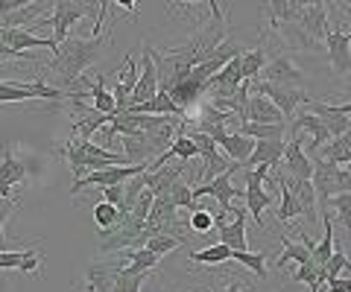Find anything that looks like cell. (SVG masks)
<instances>
[{
	"label": "cell",
	"mask_w": 351,
	"mask_h": 292,
	"mask_svg": "<svg viewBox=\"0 0 351 292\" xmlns=\"http://www.w3.org/2000/svg\"><path fill=\"white\" fill-rule=\"evenodd\" d=\"M311 158H313V155H311ZM316 158H322L325 164H334V167H346L348 161H351V129H348L346 135L334 137L331 144H325L322 155H316Z\"/></svg>",
	"instance_id": "27"
},
{
	"label": "cell",
	"mask_w": 351,
	"mask_h": 292,
	"mask_svg": "<svg viewBox=\"0 0 351 292\" xmlns=\"http://www.w3.org/2000/svg\"><path fill=\"white\" fill-rule=\"evenodd\" d=\"M343 170H346V172H348V176H351V161H348V164H346V167H343Z\"/></svg>",
	"instance_id": "51"
},
{
	"label": "cell",
	"mask_w": 351,
	"mask_h": 292,
	"mask_svg": "<svg viewBox=\"0 0 351 292\" xmlns=\"http://www.w3.org/2000/svg\"><path fill=\"white\" fill-rule=\"evenodd\" d=\"M337 12H343V24L348 27V36H351V3L348 0H337V3H331Z\"/></svg>",
	"instance_id": "48"
},
{
	"label": "cell",
	"mask_w": 351,
	"mask_h": 292,
	"mask_svg": "<svg viewBox=\"0 0 351 292\" xmlns=\"http://www.w3.org/2000/svg\"><path fill=\"white\" fill-rule=\"evenodd\" d=\"M287 132H290V137L302 135V132L311 135V140H307V149H304L307 158L316 155V149H319V146L331 144V132H328L325 123L316 114H311V111H295V117H293L290 126H287Z\"/></svg>",
	"instance_id": "12"
},
{
	"label": "cell",
	"mask_w": 351,
	"mask_h": 292,
	"mask_svg": "<svg viewBox=\"0 0 351 292\" xmlns=\"http://www.w3.org/2000/svg\"><path fill=\"white\" fill-rule=\"evenodd\" d=\"M12 211H18V199H0V252H9V243H6V234H3V225H6L9 216H12Z\"/></svg>",
	"instance_id": "44"
},
{
	"label": "cell",
	"mask_w": 351,
	"mask_h": 292,
	"mask_svg": "<svg viewBox=\"0 0 351 292\" xmlns=\"http://www.w3.org/2000/svg\"><path fill=\"white\" fill-rule=\"evenodd\" d=\"M243 172H246V190H243L246 211L252 213L258 228H263V211L272 204V193L263 187V181L269 178L272 167H255V170H243Z\"/></svg>",
	"instance_id": "7"
},
{
	"label": "cell",
	"mask_w": 351,
	"mask_h": 292,
	"mask_svg": "<svg viewBox=\"0 0 351 292\" xmlns=\"http://www.w3.org/2000/svg\"><path fill=\"white\" fill-rule=\"evenodd\" d=\"M313 161V190H316V211L325 213L328 211V202H331L337 193H346L351 185V176L343 167H334V164H325L322 158H311Z\"/></svg>",
	"instance_id": "3"
},
{
	"label": "cell",
	"mask_w": 351,
	"mask_h": 292,
	"mask_svg": "<svg viewBox=\"0 0 351 292\" xmlns=\"http://www.w3.org/2000/svg\"><path fill=\"white\" fill-rule=\"evenodd\" d=\"M237 170H240V167L232 164V167L223 172V176H217L214 181H208V185H199V187H191V190H193V199L202 202V199L211 196V199L219 204V216H226L228 211H232V202H234V199H243V190H237V187L232 185V176H234Z\"/></svg>",
	"instance_id": "8"
},
{
	"label": "cell",
	"mask_w": 351,
	"mask_h": 292,
	"mask_svg": "<svg viewBox=\"0 0 351 292\" xmlns=\"http://www.w3.org/2000/svg\"><path fill=\"white\" fill-rule=\"evenodd\" d=\"M182 170H184V164H176V161H170V164H164L161 170L147 172V190L152 193V196H167L170 187L182 178Z\"/></svg>",
	"instance_id": "23"
},
{
	"label": "cell",
	"mask_w": 351,
	"mask_h": 292,
	"mask_svg": "<svg viewBox=\"0 0 351 292\" xmlns=\"http://www.w3.org/2000/svg\"><path fill=\"white\" fill-rule=\"evenodd\" d=\"M346 193H348V196H351V185H348V190H346Z\"/></svg>",
	"instance_id": "52"
},
{
	"label": "cell",
	"mask_w": 351,
	"mask_h": 292,
	"mask_svg": "<svg viewBox=\"0 0 351 292\" xmlns=\"http://www.w3.org/2000/svg\"><path fill=\"white\" fill-rule=\"evenodd\" d=\"M141 77L135 82V91H132L129 108H138L149 103L152 96L158 94V68H156V50H149V44H144V53H141Z\"/></svg>",
	"instance_id": "11"
},
{
	"label": "cell",
	"mask_w": 351,
	"mask_h": 292,
	"mask_svg": "<svg viewBox=\"0 0 351 292\" xmlns=\"http://www.w3.org/2000/svg\"><path fill=\"white\" fill-rule=\"evenodd\" d=\"M325 50H328V59H331V68L339 79L351 73V36L343 29H331L325 36Z\"/></svg>",
	"instance_id": "15"
},
{
	"label": "cell",
	"mask_w": 351,
	"mask_h": 292,
	"mask_svg": "<svg viewBox=\"0 0 351 292\" xmlns=\"http://www.w3.org/2000/svg\"><path fill=\"white\" fill-rule=\"evenodd\" d=\"M76 85H82L85 94L91 96V105H94L100 114H106V117H114V114H117L114 96H112V91L106 88V77H97V79H88V77H82V79L76 82Z\"/></svg>",
	"instance_id": "22"
},
{
	"label": "cell",
	"mask_w": 351,
	"mask_h": 292,
	"mask_svg": "<svg viewBox=\"0 0 351 292\" xmlns=\"http://www.w3.org/2000/svg\"><path fill=\"white\" fill-rule=\"evenodd\" d=\"M240 135H246L252 140H284L287 126H263V123H240L237 126Z\"/></svg>",
	"instance_id": "32"
},
{
	"label": "cell",
	"mask_w": 351,
	"mask_h": 292,
	"mask_svg": "<svg viewBox=\"0 0 351 292\" xmlns=\"http://www.w3.org/2000/svg\"><path fill=\"white\" fill-rule=\"evenodd\" d=\"M219 292H249V289H243V287H240V284H237V280H234V284H228V287H223V289H219Z\"/></svg>",
	"instance_id": "49"
},
{
	"label": "cell",
	"mask_w": 351,
	"mask_h": 292,
	"mask_svg": "<svg viewBox=\"0 0 351 292\" xmlns=\"http://www.w3.org/2000/svg\"><path fill=\"white\" fill-rule=\"evenodd\" d=\"M149 278V272H141V275H129L123 269H117L114 275V284H112V292H141L144 280Z\"/></svg>",
	"instance_id": "41"
},
{
	"label": "cell",
	"mask_w": 351,
	"mask_h": 292,
	"mask_svg": "<svg viewBox=\"0 0 351 292\" xmlns=\"http://www.w3.org/2000/svg\"><path fill=\"white\" fill-rule=\"evenodd\" d=\"M281 245H284V252L278 254V266H287L290 261H293L295 266L311 263V252H307L302 243H293L290 237H281Z\"/></svg>",
	"instance_id": "36"
},
{
	"label": "cell",
	"mask_w": 351,
	"mask_h": 292,
	"mask_svg": "<svg viewBox=\"0 0 351 292\" xmlns=\"http://www.w3.org/2000/svg\"><path fill=\"white\" fill-rule=\"evenodd\" d=\"M73 91H62L59 85L50 88L44 82H9L0 79V105L3 103H29V100H71Z\"/></svg>",
	"instance_id": "5"
},
{
	"label": "cell",
	"mask_w": 351,
	"mask_h": 292,
	"mask_svg": "<svg viewBox=\"0 0 351 292\" xmlns=\"http://www.w3.org/2000/svg\"><path fill=\"white\" fill-rule=\"evenodd\" d=\"M337 111H339V114H346V117H348V114H351V103H346V105H337Z\"/></svg>",
	"instance_id": "50"
},
{
	"label": "cell",
	"mask_w": 351,
	"mask_h": 292,
	"mask_svg": "<svg viewBox=\"0 0 351 292\" xmlns=\"http://www.w3.org/2000/svg\"><path fill=\"white\" fill-rule=\"evenodd\" d=\"M106 44L108 41H103V36L100 38H94V36L76 38V36H71L68 41H62V44L56 47V53H53V56H56V62H53V73H56L59 88L62 91H73L76 82L85 77V70L103 56Z\"/></svg>",
	"instance_id": "1"
},
{
	"label": "cell",
	"mask_w": 351,
	"mask_h": 292,
	"mask_svg": "<svg viewBox=\"0 0 351 292\" xmlns=\"http://www.w3.org/2000/svg\"><path fill=\"white\" fill-rule=\"evenodd\" d=\"M276 181L281 185V204H278V222H290V220H299L302 216V208L295 196L290 193V185H287V176L284 172H276Z\"/></svg>",
	"instance_id": "31"
},
{
	"label": "cell",
	"mask_w": 351,
	"mask_h": 292,
	"mask_svg": "<svg viewBox=\"0 0 351 292\" xmlns=\"http://www.w3.org/2000/svg\"><path fill=\"white\" fill-rule=\"evenodd\" d=\"M149 164H126V167H106V170H97L91 172V176H85L82 181H73L71 185V196H76V193H82L88 187H97V190H103V187H114V185H126L129 178H135L141 176V172H147Z\"/></svg>",
	"instance_id": "9"
},
{
	"label": "cell",
	"mask_w": 351,
	"mask_h": 292,
	"mask_svg": "<svg viewBox=\"0 0 351 292\" xmlns=\"http://www.w3.org/2000/svg\"><path fill=\"white\" fill-rule=\"evenodd\" d=\"M41 261H44V248H24V263H21L18 272L27 275V278H36L41 275Z\"/></svg>",
	"instance_id": "42"
},
{
	"label": "cell",
	"mask_w": 351,
	"mask_h": 292,
	"mask_svg": "<svg viewBox=\"0 0 351 292\" xmlns=\"http://www.w3.org/2000/svg\"><path fill=\"white\" fill-rule=\"evenodd\" d=\"M100 3H71V0H59V3H53V18H41V24L53 27V41H56V47L62 41L71 38V29L80 24L82 18L94 15Z\"/></svg>",
	"instance_id": "4"
},
{
	"label": "cell",
	"mask_w": 351,
	"mask_h": 292,
	"mask_svg": "<svg viewBox=\"0 0 351 292\" xmlns=\"http://www.w3.org/2000/svg\"><path fill=\"white\" fill-rule=\"evenodd\" d=\"M295 24H299V29L307 38L319 44V41H325L328 32H331V27H328V6L325 3H304Z\"/></svg>",
	"instance_id": "16"
},
{
	"label": "cell",
	"mask_w": 351,
	"mask_h": 292,
	"mask_svg": "<svg viewBox=\"0 0 351 292\" xmlns=\"http://www.w3.org/2000/svg\"><path fill=\"white\" fill-rule=\"evenodd\" d=\"M232 261H237L240 266L252 269L261 280H267L269 272H267V252H232Z\"/></svg>",
	"instance_id": "37"
},
{
	"label": "cell",
	"mask_w": 351,
	"mask_h": 292,
	"mask_svg": "<svg viewBox=\"0 0 351 292\" xmlns=\"http://www.w3.org/2000/svg\"><path fill=\"white\" fill-rule=\"evenodd\" d=\"M290 185V193L295 196L302 208V216L307 222H316L319 220V211H316V190H313V181L311 178H287Z\"/></svg>",
	"instance_id": "24"
},
{
	"label": "cell",
	"mask_w": 351,
	"mask_h": 292,
	"mask_svg": "<svg viewBox=\"0 0 351 292\" xmlns=\"http://www.w3.org/2000/svg\"><path fill=\"white\" fill-rule=\"evenodd\" d=\"M328 208L334 211L331 220L343 225V231H351V196L348 193H337V196L328 202Z\"/></svg>",
	"instance_id": "39"
},
{
	"label": "cell",
	"mask_w": 351,
	"mask_h": 292,
	"mask_svg": "<svg viewBox=\"0 0 351 292\" xmlns=\"http://www.w3.org/2000/svg\"><path fill=\"white\" fill-rule=\"evenodd\" d=\"M325 292H351V278H331Z\"/></svg>",
	"instance_id": "47"
},
{
	"label": "cell",
	"mask_w": 351,
	"mask_h": 292,
	"mask_svg": "<svg viewBox=\"0 0 351 292\" xmlns=\"http://www.w3.org/2000/svg\"><path fill=\"white\" fill-rule=\"evenodd\" d=\"M267 50L263 47H255L240 56V77H243V82H255L261 77V70L267 68Z\"/></svg>",
	"instance_id": "30"
},
{
	"label": "cell",
	"mask_w": 351,
	"mask_h": 292,
	"mask_svg": "<svg viewBox=\"0 0 351 292\" xmlns=\"http://www.w3.org/2000/svg\"><path fill=\"white\" fill-rule=\"evenodd\" d=\"M304 9V0H272V3L267 6V12L272 15L269 24H295Z\"/></svg>",
	"instance_id": "29"
},
{
	"label": "cell",
	"mask_w": 351,
	"mask_h": 292,
	"mask_svg": "<svg viewBox=\"0 0 351 292\" xmlns=\"http://www.w3.org/2000/svg\"><path fill=\"white\" fill-rule=\"evenodd\" d=\"M261 82H269V85H281V88H302V82H304V73L295 68V64L290 59H272L267 62V68L261 70Z\"/></svg>",
	"instance_id": "14"
},
{
	"label": "cell",
	"mask_w": 351,
	"mask_h": 292,
	"mask_svg": "<svg viewBox=\"0 0 351 292\" xmlns=\"http://www.w3.org/2000/svg\"><path fill=\"white\" fill-rule=\"evenodd\" d=\"M24 263V248H18V252H0V272H6V269H21Z\"/></svg>",
	"instance_id": "46"
},
{
	"label": "cell",
	"mask_w": 351,
	"mask_h": 292,
	"mask_svg": "<svg viewBox=\"0 0 351 292\" xmlns=\"http://www.w3.org/2000/svg\"><path fill=\"white\" fill-rule=\"evenodd\" d=\"M62 158L68 161V167L73 172V181H82L85 176H91L97 170H106V167H126L129 158L112 152V149H103L100 144L94 140H82V137H71L62 149Z\"/></svg>",
	"instance_id": "2"
},
{
	"label": "cell",
	"mask_w": 351,
	"mask_h": 292,
	"mask_svg": "<svg viewBox=\"0 0 351 292\" xmlns=\"http://www.w3.org/2000/svg\"><path fill=\"white\" fill-rule=\"evenodd\" d=\"M94 222H97V228H100V237L112 234L114 225L120 222V211L114 208V204H108V202H97L94 204Z\"/></svg>",
	"instance_id": "35"
},
{
	"label": "cell",
	"mask_w": 351,
	"mask_h": 292,
	"mask_svg": "<svg viewBox=\"0 0 351 292\" xmlns=\"http://www.w3.org/2000/svg\"><path fill=\"white\" fill-rule=\"evenodd\" d=\"M188 228L196 231V234H208L214 228V213L208 211V208H199V211H193L191 213V222H188Z\"/></svg>",
	"instance_id": "43"
},
{
	"label": "cell",
	"mask_w": 351,
	"mask_h": 292,
	"mask_svg": "<svg viewBox=\"0 0 351 292\" xmlns=\"http://www.w3.org/2000/svg\"><path fill=\"white\" fill-rule=\"evenodd\" d=\"M249 94L267 96V100L284 114V120H293L295 111H299L304 103L311 105V96L304 94V88H281V85H269V82H261V79L249 82Z\"/></svg>",
	"instance_id": "6"
},
{
	"label": "cell",
	"mask_w": 351,
	"mask_h": 292,
	"mask_svg": "<svg viewBox=\"0 0 351 292\" xmlns=\"http://www.w3.org/2000/svg\"><path fill=\"white\" fill-rule=\"evenodd\" d=\"M214 144L223 146L226 149V158L232 161V164H237L240 170L246 167L252 149H255V140L246 137V135H240V132H223L219 137H214Z\"/></svg>",
	"instance_id": "19"
},
{
	"label": "cell",
	"mask_w": 351,
	"mask_h": 292,
	"mask_svg": "<svg viewBox=\"0 0 351 292\" xmlns=\"http://www.w3.org/2000/svg\"><path fill=\"white\" fill-rule=\"evenodd\" d=\"M351 269V261H348V254H346V248L334 243V254H331V261H328L322 266V272H325V280H331V278H343V272H348Z\"/></svg>",
	"instance_id": "38"
},
{
	"label": "cell",
	"mask_w": 351,
	"mask_h": 292,
	"mask_svg": "<svg viewBox=\"0 0 351 292\" xmlns=\"http://www.w3.org/2000/svg\"><path fill=\"white\" fill-rule=\"evenodd\" d=\"M71 103H73V108H71V111H73V137L91 140L103 126H108V120H112V117L100 114L94 105H88L82 100V88H73Z\"/></svg>",
	"instance_id": "10"
},
{
	"label": "cell",
	"mask_w": 351,
	"mask_h": 292,
	"mask_svg": "<svg viewBox=\"0 0 351 292\" xmlns=\"http://www.w3.org/2000/svg\"><path fill=\"white\" fill-rule=\"evenodd\" d=\"M319 220H322V225H325V237L319 243H313V248H311V263L313 266H325L328 261H331V254H334V220H331V213H319Z\"/></svg>",
	"instance_id": "26"
},
{
	"label": "cell",
	"mask_w": 351,
	"mask_h": 292,
	"mask_svg": "<svg viewBox=\"0 0 351 292\" xmlns=\"http://www.w3.org/2000/svg\"><path fill=\"white\" fill-rule=\"evenodd\" d=\"M27 181V164L15 152H6L0 158V199H12V187Z\"/></svg>",
	"instance_id": "18"
},
{
	"label": "cell",
	"mask_w": 351,
	"mask_h": 292,
	"mask_svg": "<svg viewBox=\"0 0 351 292\" xmlns=\"http://www.w3.org/2000/svg\"><path fill=\"white\" fill-rule=\"evenodd\" d=\"M219 243L228 245L232 252H249V237H246V208H234V222L217 225Z\"/></svg>",
	"instance_id": "20"
},
{
	"label": "cell",
	"mask_w": 351,
	"mask_h": 292,
	"mask_svg": "<svg viewBox=\"0 0 351 292\" xmlns=\"http://www.w3.org/2000/svg\"><path fill=\"white\" fill-rule=\"evenodd\" d=\"M243 123H263V126H287L284 114L272 105L267 96L261 94H249L246 108H243Z\"/></svg>",
	"instance_id": "17"
},
{
	"label": "cell",
	"mask_w": 351,
	"mask_h": 292,
	"mask_svg": "<svg viewBox=\"0 0 351 292\" xmlns=\"http://www.w3.org/2000/svg\"><path fill=\"white\" fill-rule=\"evenodd\" d=\"M179 245H184V240L182 237H170V234H152L149 240H147V252H152V254H167V252H176Z\"/></svg>",
	"instance_id": "40"
},
{
	"label": "cell",
	"mask_w": 351,
	"mask_h": 292,
	"mask_svg": "<svg viewBox=\"0 0 351 292\" xmlns=\"http://www.w3.org/2000/svg\"><path fill=\"white\" fill-rule=\"evenodd\" d=\"M100 196H103V202H108V204H114V208L123 213V196H126V185H114V187H103L100 190Z\"/></svg>",
	"instance_id": "45"
},
{
	"label": "cell",
	"mask_w": 351,
	"mask_h": 292,
	"mask_svg": "<svg viewBox=\"0 0 351 292\" xmlns=\"http://www.w3.org/2000/svg\"><path fill=\"white\" fill-rule=\"evenodd\" d=\"M126 257V266H120L123 272H129V275H141V272H152V269L158 266V261L161 257L158 254H152V252H147V248H123L120 252Z\"/></svg>",
	"instance_id": "28"
},
{
	"label": "cell",
	"mask_w": 351,
	"mask_h": 292,
	"mask_svg": "<svg viewBox=\"0 0 351 292\" xmlns=\"http://www.w3.org/2000/svg\"><path fill=\"white\" fill-rule=\"evenodd\" d=\"M188 257L193 263H205V266H217V263H226L232 261V248L217 243V245H208V248H199V252H188Z\"/></svg>",
	"instance_id": "33"
},
{
	"label": "cell",
	"mask_w": 351,
	"mask_h": 292,
	"mask_svg": "<svg viewBox=\"0 0 351 292\" xmlns=\"http://www.w3.org/2000/svg\"><path fill=\"white\" fill-rule=\"evenodd\" d=\"M293 280H299V284H307V289L311 292H325V272L319 266H313V263H304V266H295V272H293Z\"/></svg>",
	"instance_id": "34"
},
{
	"label": "cell",
	"mask_w": 351,
	"mask_h": 292,
	"mask_svg": "<svg viewBox=\"0 0 351 292\" xmlns=\"http://www.w3.org/2000/svg\"><path fill=\"white\" fill-rule=\"evenodd\" d=\"M284 158V140H255V149L246 161L243 170H255V167H272L276 170Z\"/></svg>",
	"instance_id": "21"
},
{
	"label": "cell",
	"mask_w": 351,
	"mask_h": 292,
	"mask_svg": "<svg viewBox=\"0 0 351 292\" xmlns=\"http://www.w3.org/2000/svg\"><path fill=\"white\" fill-rule=\"evenodd\" d=\"M284 176L287 178H313V161L304 152V137H290V144H284Z\"/></svg>",
	"instance_id": "13"
},
{
	"label": "cell",
	"mask_w": 351,
	"mask_h": 292,
	"mask_svg": "<svg viewBox=\"0 0 351 292\" xmlns=\"http://www.w3.org/2000/svg\"><path fill=\"white\" fill-rule=\"evenodd\" d=\"M311 114H316L319 120L325 123V129L331 132V140L339 137V135H346L348 129H351V120L346 114H339L337 111V105H325V103H311Z\"/></svg>",
	"instance_id": "25"
}]
</instances>
